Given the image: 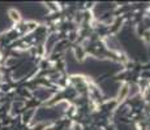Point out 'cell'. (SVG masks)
I'll return each instance as SVG.
<instances>
[{"label": "cell", "mask_w": 150, "mask_h": 130, "mask_svg": "<svg viewBox=\"0 0 150 130\" xmlns=\"http://www.w3.org/2000/svg\"><path fill=\"white\" fill-rule=\"evenodd\" d=\"M9 17L12 18V21H16V22H18L20 21V13L17 12V11H14V9H12V11H9Z\"/></svg>", "instance_id": "1"}]
</instances>
